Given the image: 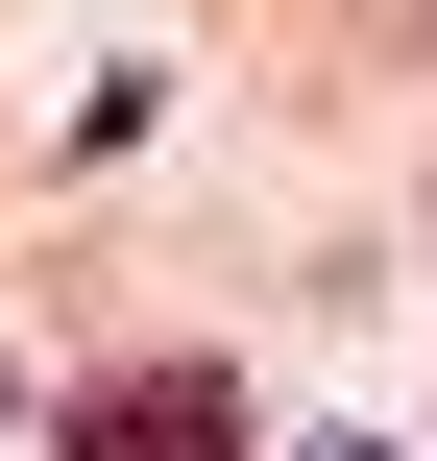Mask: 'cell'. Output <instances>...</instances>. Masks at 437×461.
Segmentation results:
<instances>
[{"label":"cell","instance_id":"6da1fadb","mask_svg":"<svg viewBox=\"0 0 437 461\" xmlns=\"http://www.w3.org/2000/svg\"><path fill=\"white\" fill-rule=\"evenodd\" d=\"M73 461H243V389H219V365H122V389L73 413Z\"/></svg>","mask_w":437,"mask_h":461}]
</instances>
